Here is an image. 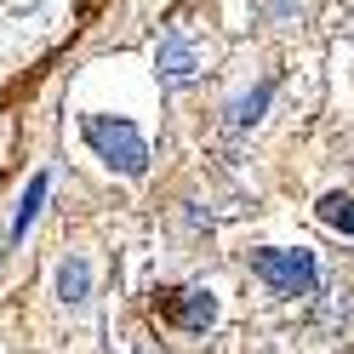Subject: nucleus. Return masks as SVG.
<instances>
[{"label":"nucleus","instance_id":"nucleus-1","mask_svg":"<svg viewBox=\"0 0 354 354\" xmlns=\"http://www.w3.org/2000/svg\"><path fill=\"white\" fill-rule=\"evenodd\" d=\"M80 131H86V143L97 149V160L115 166L120 177H143L149 171V138L131 120H120V115H86Z\"/></svg>","mask_w":354,"mask_h":354},{"label":"nucleus","instance_id":"nucleus-2","mask_svg":"<svg viewBox=\"0 0 354 354\" xmlns=\"http://www.w3.org/2000/svg\"><path fill=\"white\" fill-rule=\"evenodd\" d=\"M252 274L269 286L274 297H308L320 286V263H315V252H286V246H263V252H252Z\"/></svg>","mask_w":354,"mask_h":354},{"label":"nucleus","instance_id":"nucleus-3","mask_svg":"<svg viewBox=\"0 0 354 354\" xmlns=\"http://www.w3.org/2000/svg\"><path fill=\"white\" fill-rule=\"evenodd\" d=\"M160 315L171 326H183V331H212L217 326V297L206 292V286H183V292L160 297Z\"/></svg>","mask_w":354,"mask_h":354},{"label":"nucleus","instance_id":"nucleus-4","mask_svg":"<svg viewBox=\"0 0 354 354\" xmlns=\"http://www.w3.org/2000/svg\"><path fill=\"white\" fill-rule=\"evenodd\" d=\"M154 75H160V86H189L194 75H201V57H194V46H189V35H166L160 46H154Z\"/></svg>","mask_w":354,"mask_h":354},{"label":"nucleus","instance_id":"nucleus-5","mask_svg":"<svg viewBox=\"0 0 354 354\" xmlns=\"http://www.w3.org/2000/svg\"><path fill=\"white\" fill-rule=\"evenodd\" d=\"M46 189H52V177H46V171H35V177H29V189H24V201H17V212H12V240H24V234L35 229L40 206H46Z\"/></svg>","mask_w":354,"mask_h":354},{"label":"nucleus","instance_id":"nucleus-6","mask_svg":"<svg viewBox=\"0 0 354 354\" xmlns=\"http://www.w3.org/2000/svg\"><path fill=\"white\" fill-rule=\"evenodd\" d=\"M57 297L69 308H80L86 297H92V269H86V257H63L57 263Z\"/></svg>","mask_w":354,"mask_h":354},{"label":"nucleus","instance_id":"nucleus-7","mask_svg":"<svg viewBox=\"0 0 354 354\" xmlns=\"http://www.w3.org/2000/svg\"><path fill=\"white\" fill-rule=\"evenodd\" d=\"M269 97H274V80H263L257 92H246V97H240V103L229 109V126H234V131L257 126V120H263V109H269Z\"/></svg>","mask_w":354,"mask_h":354},{"label":"nucleus","instance_id":"nucleus-8","mask_svg":"<svg viewBox=\"0 0 354 354\" xmlns=\"http://www.w3.org/2000/svg\"><path fill=\"white\" fill-rule=\"evenodd\" d=\"M320 223L337 229V234H354V194H343V189L320 194Z\"/></svg>","mask_w":354,"mask_h":354}]
</instances>
